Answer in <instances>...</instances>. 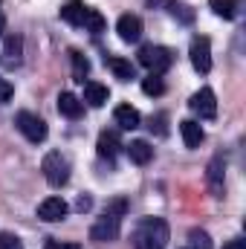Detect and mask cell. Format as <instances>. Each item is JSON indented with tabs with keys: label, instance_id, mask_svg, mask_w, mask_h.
Segmentation results:
<instances>
[{
	"label": "cell",
	"instance_id": "obj_21",
	"mask_svg": "<svg viewBox=\"0 0 246 249\" xmlns=\"http://www.w3.org/2000/svg\"><path fill=\"white\" fill-rule=\"evenodd\" d=\"M209 6L217 18H226V20H232L238 15V0H209Z\"/></svg>",
	"mask_w": 246,
	"mask_h": 249
},
{
	"label": "cell",
	"instance_id": "obj_19",
	"mask_svg": "<svg viewBox=\"0 0 246 249\" xmlns=\"http://www.w3.org/2000/svg\"><path fill=\"white\" fill-rule=\"evenodd\" d=\"M3 53H6V58H9L12 64H18L20 55H23V38L15 35V32H9V35L3 38Z\"/></svg>",
	"mask_w": 246,
	"mask_h": 249
},
{
	"label": "cell",
	"instance_id": "obj_2",
	"mask_svg": "<svg viewBox=\"0 0 246 249\" xmlns=\"http://www.w3.org/2000/svg\"><path fill=\"white\" fill-rule=\"evenodd\" d=\"M122 212H124V203H113V212H105V217H99L90 229V238L105 244V241H116L119 238V229H122Z\"/></svg>",
	"mask_w": 246,
	"mask_h": 249
},
{
	"label": "cell",
	"instance_id": "obj_4",
	"mask_svg": "<svg viewBox=\"0 0 246 249\" xmlns=\"http://www.w3.org/2000/svg\"><path fill=\"white\" fill-rule=\"evenodd\" d=\"M41 171H44L47 183L53 188H61L70 183V160L64 157L61 151H50L44 157V162H41Z\"/></svg>",
	"mask_w": 246,
	"mask_h": 249
},
{
	"label": "cell",
	"instance_id": "obj_5",
	"mask_svg": "<svg viewBox=\"0 0 246 249\" xmlns=\"http://www.w3.org/2000/svg\"><path fill=\"white\" fill-rule=\"evenodd\" d=\"M15 124H18V130L29 139V142H44L47 139V133H50V127L47 122L41 119V116H35V113H29V110H20L18 116H15Z\"/></svg>",
	"mask_w": 246,
	"mask_h": 249
},
{
	"label": "cell",
	"instance_id": "obj_6",
	"mask_svg": "<svg viewBox=\"0 0 246 249\" xmlns=\"http://www.w3.org/2000/svg\"><path fill=\"white\" fill-rule=\"evenodd\" d=\"M188 107H191L200 119H214V116H217V96H214V90H211V87H200V90L191 96Z\"/></svg>",
	"mask_w": 246,
	"mask_h": 249
},
{
	"label": "cell",
	"instance_id": "obj_12",
	"mask_svg": "<svg viewBox=\"0 0 246 249\" xmlns=\"http://www.w3.org/2000/svg\"><path fill=\"white\" fill-rule=\"evenodd\" d=\"M113 122L119 124V130H133V127L142 124V116H139V110L133 105H119L113 110Z\"/></svg>",
	"mask_w": 246,
	"mask_h": 249
},
{
	"label": "cell",
	"instance_id": "obj_15",
	"mask_svg": "<svg viewBox=\"0 0 246 249\" xmlns=\"http://www.w3.org/2000/svg\"><path fill=\"white\" fill-rule=\"evenodd\" d=\"M107 99H110V90H107L105 84H99V81H84V102H87L90 107H102Z\"/></svg>",
	"mask_w": 246,
	"mask_h": 249
},
{
	"label": "cell",
	"instance_id": "obj_1",
	"mask_svg": "<svg viewBox=\"0 0 246 249\" xmlns=\"http://www.w3.org/2000/svg\"><path fill=\"white\" fill-rule=\"evenodd\" d=\"M168 223L162 217H145L133 229V249H165L168 244Z\"/></svg>",
	"mask_w": 246,
	"mask_h": 249
},
{
	"label": "cell",
	"instance_id": "obj_18",
	"mask_svg": "<svg viewBox=\"0 0 246 249\" xmlns=\"http://www.w3.org/2000/svg\"><path fill=\"white\" fill-rule=\"evenodd\" d=\"M84 12H87V6H84L81 0H70V3H64L61 6V20L64 23H70V26H81Z\"/></svg>",
	"mask_w": 246,
	"mask_h": 249
},
{
	"label": "cell",
	"instance_id": "obj_3",
	"mask_svg": "<svg viewBox=\"0 0 246 249\" xmlns=\"http://www.w3.org/2000/svg\"><path fill=\"white\" fill-rule=\"evenodd\" d=\"M139 64H142L145 70H151L154 75H162L165 70H171L174 53H171L168 47H159V44H145V47L139 50Z\"/></svg>",
	"mask_w": 246,
	"mask_h": 249
},
{
	"label": "cell",
	"instance_id": "obj_14",
	"mask_svg": "<svg viewBox=\"0 0 246 249\" xmlns=\"http://www.w3.org/2000/svg\"><path fill=\"white\" fill-rule=\"evenodd\" d=\"M180 136H183L185 148H200V142L206 139L200 122H194V119H183V122H180Z\"/></svg>",
	"mask_w": 246,
	"mask_h": 249
},
{
	"label": "cell",
	"instance_id": "obj_23",
	"mask_svg": "<svg viewBox=\"0 0 246 249\" xmlns=\"http://www.w3.org/2000/svg\"><path fill=\"white\" fill-rule=\"evenodd\" d=\"M142 93L145 96H162L165 93V84H162V75H148V78H142Z\"/></svg>",
	"mask_w": 246,
	"mask_h": 249
},
{
	"label": "cell",
	"instance_id": "obj_11",
	"mask_svg": "<svg viewBox=\"0 0 246 249\" xmlns=\"http://www.w3.org/2000/svg\"><path fill=\"white\" fill-rule=\"evenodd\" d=\"M96 148H99V157H102V160H113V157L119 154V148H124L122 139H119V130H102Z\"/></svg>",
	"mask_w": 246,
	"mask_h": 249
},
{
	"label": "cell",
	"instance_id": "obj_31",
	"mask_svg": "<svg viewBox=\"0 0 246 249\" xmlns=\"http://www.w3.org/2000/svg\"><path fill=\"white\" fill-rule=\"evenodd\" d=\"M162 3H165V6H168V3H171V0H148V6H151V9H157V6H162Z\"/></svg>",
	"mask_w": 246,
	"mask_h": 249
},
{
	"label": "cell",
	"instance_id": "obj_27",
	"mask_svg": "<svg viewBox=\"0 0 246 249\" xmlns=\"http://www.w3.org/2000/svg\"><path fill=\"white\" fill-rule=\"evenodd\" d=\"M12 96H15V87H12L6 78H0V105H6Z\"/></svg>",
	"mask_w": 246,
	"mask_h": 249
},
{
	"label": "cell",
	"instance_id": "obj_8",
	"mask_svg": "<svg viewBox=\"0 0 246 249\" xmlns=\"http://www.w3.org/2000/svg\"><path fill=\"white\" fill-rule=\"evenodd\" d=\"M67 212H70V206H67L64 197H47V200H41V206H38V217L47 220V223H58V220H64Z\"/></svg>",
	"mask_w": 246,
	"mask_h": 249
},
{
	"label": "cell",
	"instance_id": "obj_7",
	"mask_svg": "<svg viewBox=\"0 0 246 249\" xmlns=\"http://www.w3.org/2000/svg\"><path fill=\"white\" fill-rule=\"evenodd\" d=\"M188 55H191V64H194L197 72H209V70H211V41H209L206 35H197V38L191 41Z\"/></svg>",
	"mask_w": 246,
	"mask_h": 249
},
{
	"label": "cell",
	"instance_id": "obj_16",
	"mask_svg": "<svg viewBox=\"0 0 246 249\" xmlns=\"http://www.w3.org/2000/svg\"><path fill=\"white\" fill-rule=\"evenodd\" d=\"M127 148V157H130V162H136V165H148L151 160H154V148L145 142V139H133L130 145H124Z\"/></svg>",
	"mask_w": 246,
	"mask_h": 249
},
{
	"label": "cell",
	"instance_id": "obj_30",
	"mask_svg": "<svg viewBox=\"0 0 246 249\" xmlns=\"http://www.w3.org/2000/svg\"><path fill=\"white\" fill-rule=\"evenodd\" d=\"M90 206H93V200H90V197H81V200H78V209H81V212H84V209H90Z\"/></svg>",
	"mask_w": 246,
	"mask_h": 249
},
{
	"label": "cell",
	"instance_id": "obj_24",
	"mask_svg": "<svg viewBox=\"0 0 246 249\" xmlns=\"http://www.w3.org/2000/svg\"><path fill=\"white\" fill-rule=\"evenodd\" d=\"M168 9H171V15H174V18H180L183 23H191V20H194V12H191L185 3H168Z\"/></svg>",
	"mask_w": 246,
	"mask_h": 249
},
{
	"label": "cell",
	"instance_id": "obj_17",
	"mask_svg": "<svg viewBox=\"0 0 246 249\" xmlns=\"http://www.w3.org/2000/svg\"><path fill=\"white\" fill-rule=\"evenodd\" d=\"M107 70L119 78V81H130V78H136V70H133V64L127 61V58H119V55H110L107 58Z\"/></svg>",
	"mask_w": 246,
	"mask_h": 249
},
{
	"label": "cell",
	"instance_id": "obj_13",
	"mask_svg": "<svg viewBox=\"0 0 246 249\" xmlns=\"http://www.w3.org/2000/svg\"><path fill=\"white\" fill-rule=\"evenodd\" d=\"M58 113L67 116V119H78V116L84 113V102H81L75 93H67V90H64L61 96H58Z\"/></svg>",
	"mask_w": 246,
	"mask_h": 249
},
{
	"label": "cell",
	"instance_id": "obj_20",
	"mask_svg": "<svg viewBox=\"0 0 246 249\" xmlns=\"http://www.w3.org/2000/svg\"><path fill=\"white\" fill-rule=\"evenodd\" d=\"M81 26H84L87 32L99 35V32H105L107 20H105V15H102V12H96V9H87V12H84V20H81Z\"/></svg>",
	"mask_w": 246,
	"mask_h": 249
},
{
	"label": "cell",
	"instance_id": "obj_10",
	"mask_svg": "<svg viewBox=\"0 0 246 249\" xmlns=\"http://www.w3.org/2000/svg\"><path fill=\"white\" fill-rule=\"evenodd\" d=\"M223 177H226V162H223V157H214L206 168V183L214 197H223Z\"/></svg>",
	"mask_w": 246,
	"mask_h": 249
},
{
	"label": "cell",
	"instance_id": "obj_29",
	"mask_svg": "<svg viewBox=\"0 0 246 249\" xmlns=\"http://www.w3.org/2000/svg\"><path fill=\"white\" fill-rule=\"evenodd\" d=\"M223 249H246V244H244V241H229Z\"/></svg>",
	"mask_w": 246,
	"mask_h": 249
},
{
	"label": "cell",
	"instance_id": "obj_28",
	"mask_svg": "<svg viewBox=\"0 0 246 249\" xmlns=\"http://www.w3.org/2000/svg\"><path fill=\"white\" fill-rule=\"evenodd\" d=\"M44 249H81V244H67V241H55V238H50Z\"/></svg>",
	"mask_w": 246,
	"mask_h": 249
},
{
	"label": "cell",
	"instance_id": "obj_25",
	"mask_svg": "<svg viewBox=\"0 0 246 249\" xmlns=\"http://www.w3.org/2000/svg\"><path fill=\"white\" fill-rule=\"evenodd\" d=\"M188 238H191L194 249H211V241H209V235H206L203 229H191V232H188Z\"/></svg>",
	"mask_w": 246,
	"mask_h": 249
},
{
	"label": "cell",
	"instance_id": "obj_32",
	"mask_svg": "<svg viewBox=\"0 0 246 249\" xmlns=\"http://www.w3.org/2000/svg\"><path fill=\"white\" fill-rule=\"evenodd\" d=\"M0 29H3V15H0Z\"/></svg>",
	"mask_w": 246,
	"mask_h": 249
},
{
	"label": "cell",
	"instance_id": "obj_9",
	"mask_svg": "<svg viewBox=\"0 0 246 249\" xmlns=\"http://www.w3.org/2000/svg\"><path fill=\"white\" fill-rule=\"evenodd\" d=\"M116 32L124 44H136L142 38V18L139 15H122L116 20Z\"/></svg>",
	"mask_w": 246,
	"mask_h": 249
},
{
	"label": "cell",
	"instance_id": "obj_22",
	"mask_svg": "<svg viewBox=\"0 0 246 249\" xmlns=\"http://www.w3.org/2000/svg\"><path fill=\"white\" fill-rule=\"evenodd\" d=\"M70 61H72V75H75V81L84 84V75L90 72V61H87L78 50H70Z\"/></svg>",
	"mask_w": 246,
	"mask_h": 249
},
{
	"label": "cell",
	"instance_id": "obj_26",
	"mask_svg": "<svg viewBox=\"0 0 246 249\" xmlns=\"http://www.w3.org/2000/svg\"><path fill=\"white\" fill-rule=\"evenodd\" d=\"M0 249H23L20 238L12 235V232H0Z\"/></svg>",
	"mask_w": 246,
	"mask_h": 249
}]
</instances>
